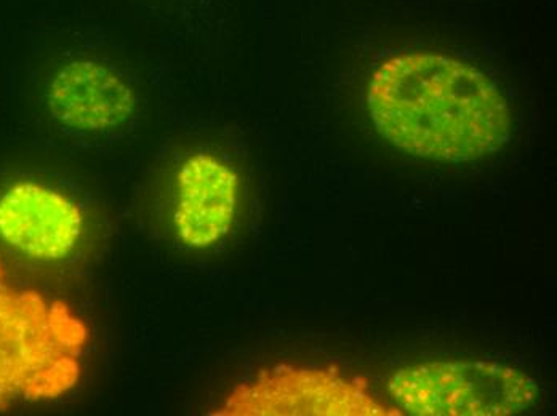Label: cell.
Wrapping results in <instances>:
<instances>
[{
  "mask_svg": "<svg viewBox=\"0 0 557 416\" xmlns=\"http://www.w3.org/2000/svg\"><path fill=\"white\" fill-rule=\"evenodd\" d=\"M367 110L380 137L430 161H479L511 140V111L497 84L473 64L441 53L383 61L370 77Z\"/></svg>",
  "mask_w": 557,
  "mask_h": 416,
  "instance_id": "6da1fadb",
  "label": "cell"
},
{
  "mask_svg": "<svg viewBox=\"0 0 557 416\" xmlns=\"http://www.w3.org/2000/svg\"><path fill=\"white\" fill-rule=\"evenodd\" d=\"M88 340L70 304L15 286L0 265V411L76 388Z\"/></svg>",
  "mask_w": 557,
  "mask_h": 416,
  "instance_id": "7a4b0ae2",
  "label": "cell"
},
{
  "mask_svg": "<svg viewBox=\"0 0 557 416\" xmlns=\"http://www.w3.org/2000/svg\"><path fill=\"white\" fill-rule=\"evenodd\" d=\"M397 407L417 416H509L539 399L524 371L491 361L430 362L394 371L388 380Z\"/></svg>",
  "mask_w": 557,
  "mask_h": 416,
  "instance_id": "3957f363",
  "label": "cell"
},
{
  "mask_svg": "<svg viewBox=\"0 0 557 416\" xmlns=\"http://www.w3.org/2000/svg\"><path fill=\"white\" fill-rule=\"evenodd\" d=\"M220 416H396L355 378L321 368L276 365L237 385Z\"/></svg>",
  "mask_w": 557,
  "mask_h": 416,
  "instance_id": "277c9868",
  "label": "cell"
},
{
  "mask_svg": "<svg viewBox=\"0 0 557 416\" xmlns=\"http://www.w3.org/2000/svg\"><path fill=\"white\" fill-rule=\"evenodd\" d=\"M83 205L46 182L22 179L0 194V239L34 262L70 259L83 243Z\"/></svg>",
  "mask_w": 557,
  "mask_h": 416,
  "instance_id": "5b68a950",
  "label": "cell"
},
{
  "mask_svg": "<svg viewBox=\"0 0 557 416\" xmlns=\"http://www.w3.org/2000/svg\"><path fill=\"white\" fill-rule=\"evenodd\" d=\"M239 188V175L222 159L207 152L188 155L173 186L172 223L180 242L203 250L226 238L236 219Z\"/></svg>",
  "mask_w": 557,
  "mask_h": 416,
  "instance_id": "8992f818",
  "label": "cell"
},
{
  "mask_svg": "<svg viewBox=\"0 0 557 416\" xmlns=\"http://www.w3.org/2000/svg\"><path fill=\"white\" fill-rule=\"evenodd\" d=\"M47 103L61 127L77 134H107L134 117L137 94L128 80L107 64L73 60L53 77Z\"/></svg>",
  "mask_w": 557,
  "mask_h": 416,
  "instance_id": "52a82bcc",
  "label": "cell"
}]
</instances>
